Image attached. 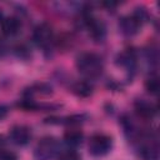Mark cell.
I'll return each instance as SVG.
<instances>
[{"label":"cell","mask_w":160,"mask_h":160,"mask_svg":"<svg viewBox=\"0 0 160 160\" xmlns=\"http://www.w3.org/2000/svg\"><path fill=\"white\" fill-rule=\"evenodd\" d=\"M76 69L81 75L86 78V80L96 79L102 74L104 70V60L102 58L91 51H85L78 55L76 58Z\"/></svg>","instance_id":"cell-1"},{"label":"cell","mask_w":160,"mask_h":160,"mask_svg":"<svg viewBox=\"0 0 160 160\" xmlns=\"http://www.w3.org/2000/svg\"><path fill=\"white\" fill-rule=\"evenodd\" d=\"M82 14V22L84 26L88 29L89 35L95 40V41H102L106 36V25L102 20L92 16L88 9L81 10Z\"/></svg>","instance_id":"cell-3"},{"label":"cell","mask_w":160,"mask_h":160,"mask_svg":"<svg viewBox=\"0 0 160 160\" xmlns=\"http://www.w3.org/2000/svg\"><path fill=\"white\" fill-rule=\"evenodd\" d=\"M5 144H6V139H5V136H4V135H0V151L4 150Z\"/></svg>","instance_id":"cell-17"},{"label":"cell","mask_w":160,"mask_h":160,"mask_svg":"<svg viewBox=\"0 0 160 160\" xmlns=\"http://www.w3.org/2000/svg\"><path fill=\"white\" fill-rule=\"evenodd\" d=\"M134 109L136 115L142 120H151L158 111L156 105H154L151 101L145 99H138L134 102Z\"/></svg>","instance_id":"cell-8"},{"label":"cell","mask_w":160,"mask_h":160,"mask_svg":"<svg viewBox=\"0 0 160 160\" xmlns=\"http://www.w3.org/2000/svg\"><path fill=\"white\" fill-rule=\"evenodd\" d=\"M116 64L124 68L129 72H134L136 69V52L131 49H128L120 52L116 58Z\"/></svg>","instance_id":"cell-9"},{"label":"cell","mask_w":160,"mask_h":160,"mask_svg":"<svg viewBox=\"0 0 160 160\" xmlns=\"http://www.w3.org/2000/svg\"><path fill=\"white\" fill-rule=\"evenodd\" d=\"M60 154V142L54 136H44L34 149L36 160H52Z\"/></svg>","instance_id":"cell-2"},{"label":"cell","mask_w":160,"mask_h":160,"mask_svg":"<svg viewBox=\"0 0 160 160\" xmlns=\"http://www.w3.org/2000/svg\"><path fill=\"white\" fill-rule=\"evenodd\" d=\"M1 31L6 36H14L21 30V21L16 16H6L0 22Z\"/></svg>","instance_id":"cell-10"},{"label":"cell","mask_w":160,"mask_h":160,"mask_svg":"<svg viewBox=\"0 0 160 160\" xmlns=\"http://www.w3.org/2000/svg\"><path fill=\"white\" fill-rule=\"evenodd\" d=\"M32 41L42 49H46L54 41V31L48 22H41L35 26L32 31Z\"/></svg>","instance_id":"cell-5"},{"label":"cell","mask_w":160,"mask_h":160,"mask_svg":"<svg viewBox=\"0 0 160 160\" xmlns=\"http://www.w3.org/2000/svg\"><path fill=\"white\" fill-rule=\"evenodd\" d=\"M58 160H81L79 152L74 149H69V150H64V151H60L59 156H58Z\"/></svg>","instance_id":"cell-14"},{"label":"cell","mask_w":160,"mask_h":160,"mask_svg":"<svg viewBox=\"0 0 160 160\" xmlns=\"http://www.w3.org/2000/svg\"><path fill=\"white\" fill-rule=\"evenodd\" d=\"M145 89L148 90V92L155 95L158 94L159 90V79L156 75H150L146 80H145Z\"/></svg>","instance_id":"cell-13"},{"label":"cell","mask_w":160,"mask_h":160,"mask_svg":"<svg viewBox=\"0 0 160 160\" xmlns=\"http://www.w3.org/2000/svg\"><path fill=\"white\" fill-rule=\"evenodd\" d=\"M71 91L78 96V98H89L91 96L92 91H94V86L92 84L84 79V80H78L71 85Z\"/></svg>","instance_id":"cell-12"},{"label":"cell","mask_w":160,"mask_h":160,"mask_svg":"<svg viewBox=\"0 0 160 160\" xmlns=\"http://www.w3.org/2000/svg\"><path fill=\"white\" fill-rule=\"evenodd\" d=\"M0 160H18V155L11 150H1L0 151Z\"/></svg>","instance_id":"cell-15"},{"label":"cell","mask_w":160,"mask_h":160,"mask_svg":"<svg viewBox=\"0 0 160 160\" xmlns=\"http://www.w3.org/2000/svg\"><path fill=\"white\" fill-rule=\"evenodd\" d=\"M9 139L18 146L28 145L31 140V129L26 125H14L9 131Z\"/></svg>","instance_id":"cell-7"},{"label":"cell","mask_w":160,"mask_h":160,"mask_svg":"<svg viewBox=\"0 0 160 160\" xmlns=\"http://www.w3.org/2000/svg\"><path fill=\"white\" fill-rule=\"evenodd\" d=\"M142 21L134 14L125 15L119 20V30L125 36H134L142 26Z\"/></svg>","instance_id":"cell-6"},{"label":"cell","mask_w":160,"mask_h":160,"mask_svg":"<svg viewBox=\"0 0 160 160\" xmlns=\"http://www.w3.org/2000/svg\"><path fill=\"white\" fill-rule=\"evenodd\" d=\"M6 114H8V106L0 105V120L4 119V118L6 116Z\"/></svg>","instance_id":"cell-16"},{"label":"cell","mask_w":160,"mask_h":160,"mask_svg":"<svg viewBox=\"0 0 160 160\" xmlns=\"http://www.w3.org/2000/svg\"><path fill=\"white\" fill-rule=\"evenodd\" d=\"M88 149L90 155L92 156H96V158L105 156L112 149V139L106 134H101V132L94 134L89 139Z\"/></svg>","instance_id":"cell-4"},{"label":"cell","mask_w":160,"mask_h":160,"mask_svg":"<svg viewBox=\"0 0 160 160\" xmlns=\"http://www.w3.org/2000/svg\"><path fill=\"white\" fill-rule=\"evenodd\" d=\"M2 19H4V16H2V12H1V10H0V22H1Z\"/></svg>","instance_id":"cell-18"},{"label":"cell","mask_w":160,"mask_h":160,"mask_svg":"<svg viewBox=\"0 0 160 160\" xmlns=\"http://www.w3.org/2000/svg\"><path fill=\"white\" fill-rule=\"evenodd\" d=\"M62 139H64L65 144L69 145L70 148H76L84 140V132L78 126H70L65 130Z\"/></svg>","instance_id":"cell-11"}]
</instances>
